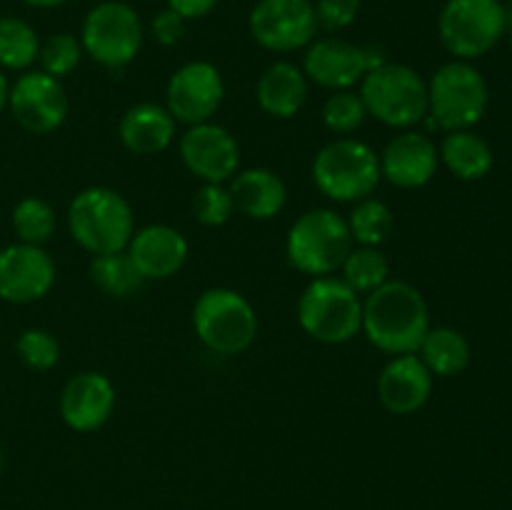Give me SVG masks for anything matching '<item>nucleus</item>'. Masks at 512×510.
Returning a JSON list of instances; mask_svg holds the SVG:
<instances>
[{"label": "nucleus", "instance_id": "f257e3e1", "mask_svg": "<svg viewBox=\"0 0 512 510\" xmlns=\"http://www.w3.org/2000/svg\"><path fill=\"white\" fill-rule=\"evenodd\" d=\"M430 310L425 295L408 280L390 278L363 300V333L388 355L418 353L428 335Z\"/></svg>", "mask_w": 512, "mask_h": 510}, {"label": "nucleus", "instance_id": "f03ea898", "mask_svg": "<svg viewBox=\"0 0 512 510\" xmlns=\"http://www.w3.org/2000/svg\"><path fill=\"white\" fill-rule=\"evenodd\" d=\"M70 238L90 255L120 253L135 233V215L123 193L105 185L85 188L68 205Z\"/></svg>", "mask_w": 512, "mask_h": 510}, {"label": "nucleus", "instance_id": "7ed1b4c3", "mask_svg": "<svg viewBox=\"0 0 512 510\" xmlns=\"http://www.w3.org/2000/svg\"><path fill=\"white\" fill-rule=\"evenodd\" d=\"M360 98L370 118L395 130H410L428 118V80L405 63L385 60L360 80Z\"/></svg>", "mask_w": 512, "mask_h": 510}, {"label": "nucleus", "instance_id": "20e7f679", "mask_svg": "<svg viewBox=\"0 0 512 510\" xmlns=\"http://www.w3.org/2000/svg\"><path fill=\"white\" fill-rule=\"evenodd\" d=\"M490 88L485 75L468 60L443 63L428 80L430 128L473 130L488 113Z\"/></svg>", "mask_w": 512, "mask_h": 510}, {"label": "nucleus", "instance_id": "39448f33", "mask_svg": "<svg viewBox=\"0 0 512 510\" xmlns=\"http://www.w3.org/2000/svg\"><path fill=\"white\" fill-rule=\"evenodd\" d=\"M298 323L308 338L343 345L363 328V300L335 275L313 278L298 298Z\"/></svg>", "mask_w": 512, "mask_h": 510}, {"label": "nucleus", "instance_id": "423d86ee", "mask_svg": "<svg viewBox=\"0 0 512 510\" xmlns=\"http://www.w3.org/2000/svg\"><path fill=\"white\" fill-rule=\"evenodd\" d=\"M380 160L368 143L358 138H335L318 150L313 160V183L335 203H358L378 190Z\"/></svg>", "mask_w": 512, "mask_h": 510}, {"label": "nucleus", "instance_id": "0eeeda50", "mask_svg": "<svg viewBox=\"0 0 512 510\" xmlns=\"http://www.w3.org/2000/svg\"><path fill=\"white\" fill-rule=\"evenodd\" d=\"M353 248L348 220L330 208L303 213L290 225L285 238V255L290 265L310 278L333 275Z\"/></svg>", "mask_w": 512, "mask_h": 510}, {"label": "nucleus", "instance_id": "6e6552de", "mask_svg": "<svg viewBox=\"0 0 512 510\" xmlns=\"http://www.w3.org/2000/svg\"><path fill=\"white\" fill-rule=\"evenodd\" d=\"M193 328L210 353L240 355L258 335V315L238 290L208 288L193 305Z\"/></svg>", "mask_w": 512, "mask_h": 510}, {"label": "nucleus", "instance_id": "1a4fd4ad", "mask_svg": "<svg viewBox=\"0 0 512 510\" xmlns=\"http://www.w3.org/2000/svg\"><path fill=\"white\" fill-rule=\"evenodd\" d=\"M143 40V20L138 10L123 0H103L90 8L80 28L83 53L110 70L133 63L143 48Z\"/></svg>", "mask_w": 512, "mask_h": 510}, {"label": "nucleus", "instance_id": "9d476101", "mask_svg": "<svg viewBox=\"0 0 512 510\" xmlns=\"http://www.w3.org/2000/svg\"><path fill=\"white\" fill-rule=\"evenodd\" d=\"M438 35L455 60L488 55L505 38L503 0H445L438 15Z\"/></svg>", "mask_w": 512, "mask_h": 510}, {"label": "nucleus", "instance_id": "9b49d317", "mask_svg": "<svg viewBox=\"0 0 512 510\" xmlns=\"http://www.w3.org/2000/svg\"><path fill=\"white\" fill-rule=\"evenodd\" d=\"M248 28L255 43L270 53L305 50L320 30L313 0H258Z\"/></svg>", "mask_w": 512, "mask_h": 510}, {"label": "nucleus", "instance_id": "f8f14e48", "mask_svg": "<svg viewBox=\"0 0 512 510\" xmlns=\"http://www.w3.org/2000/svg\"><path fill=\"white\" fill-rule=\"evenodd\" d=\"M225 100V80L208 60L185 63L165 85V108L175 123L198 125L213 120Z\"/></svg>", "mask_w": 512, "mask_h": 510}, {"label": "nucleus", "instance_id": "ddd939ff", "mask_svg": "<svg viewBox=\"0 0 512 510\" xmlns=\"http://www.w3.org/2000/svg\"><path fill=\"white\" fill-rule=\"evenodd\" d=\"M8 108L23 130L33 135H48L68 118V93L63 83L43 70H25L10 85Z\"/></svg>", "mask_w": 512, "mask_h": 510}, {"label": "nucleus", "instance_id": "4468645a", "mask_svg": "<svg viewBox=\"0 0 512 510\" xmlns=\"http://www.w3.org/2000/svg\"><path fill=\"white\" fill-rule=\"evenodd\" d=\"M180 160L203 183H228L240 170V145L235 135L223 125L198 123L188 125L180 135Z\"/></svg>", "mask_w": 512, "mask_h": 510}, {"label": "nucleus", "instance_id": "2eb2a0df", "mask_svg": "<svg viewBox=\"0 0 512 510\" xmlns=\"http://www.w3.org/2000/svg\"><path fill=\"white\" fill-rule=\"evenodd\" d=\"M55 285V263L43 245L13 243L0 250V300L28 305Z\"/></svg>", "mask_w": 512, "mask_h": 510}, {"label": "nucleus", "instance_id": "dca6fc26", "mask_svg": "<svg viewBox=\"0 0 512 510\" xmlns=\"http://www.w3.org/2000/svg\"><path fill=\"white\" fill-rule=\"evenodd\" d=\"M380 175L390 185L415 190L428 185L440 168L438 145L423 130H400L388 140L383 153H378Z\"/></svg>", "mask_w": 512, "mask_h": 510}, {"label": "nucleus", "instance_id": "f3484780", "mask_svg": "<svg viewBox=\"0 0 512 510\" xmlns=\"http://www.w3.org/2000/svg\"><path fill=\"white\" fill-rule=\"evenodd\" d=\"M303 73L305 78L313 80L320 88L335 90H353L368 73V55L365 45H355L350 40L328 35V38H315L305 48L303 55Z\"/></svg>", "mask_w": 512, "mask_h": 510}, {"label": "nucleus", "instance_id": "a211bd4d", "mask_svg": "<svg viewBox=\"0 0 512 510\" xmlns=\"http://www.w3.org/2000/svg\"><path fill=\"white\" fill-rule=\"evenodd\" d=\"M115 385L108 375L85 370L70 378L60 393V418L75 433H95L110 420L115 410Z\"/></svg>", "mask_w": 512, "mask_h": 510}, {"label": "nucleus", "instance_id": "6ab92c4d", "mask_svg": "<svg viewBox=\"0 0 512 510\" xmlns=\"http://www.w3.org/2000/svg\"><path fill=\"white\" fill-rule=\"evenodd\" d=\"M125 253L143 280H168L185 265L190 253L188 238L173 225L153 223L135 230Z\"/></svg>", "mask_w": 512, "mask_h": 510}, {"label": "nucleus", "instance_id": "aec40b11", "mask_svg": "<svg viewBox=\"0 0 512 510\" xmlns=\"http://www.w3.org/2000/svg\"><path fill=\"white\" fill-rule=\"evenodd\" d=\"M433 395V375L418 353L393 355L378 375V398L388 413L413 415Z\"/></svg>", "mask_w": 512, "mask_h": 510}, {"label": "nucleus", "instance_id": "412c9836", "mask_svg": "<svg viewBox=\"0 0 512 510\" xmlns=\"http://www.w3.org/2000/svg\"><path fill=\"white\" fill-rule=\"evenodd\" d=\"M255 98L265 115L290 120L303 110L305 100H308V78L300 65L290 63V60H275L258 78Z\"/></svg>", "mask_w": 512, "mask_h": 510}, {"label": "nucleus", "instance_id": "4be33fe9", "mask_svg": "<svg viewBox=\"0 0 512 510\" xmlns=\"http://www.w3.org/2000/svg\"><path fill=\"white\" fill-rule=\"evenodd\" d=\"M175 118L165 105L138 103L120 118L118 138L125 150L135 155H155L170 148L175 140Z\"/></svg>", "mask_w": 512, "mask_h": 510}, {"label": "nucleus", "instance_id": "5701e85b", "mask_svg": "<svg viewBox=\"0 0 512 510\" xmlns=\"http://www.w3.org/2000/svg\"><path fill=\"white\" fill-rule=\"evenodd\" d=\"M230 195L238 213L253 220H270L283 213L288 203V188L283 178L268 168L238 170L230 178Z\"/></svg>", "mask_w": 512, "mask_h": 510}, {"label": "nucleus", "instance_id": "b1692460", "mask_svg": "<svg viewBox=\"0 0 512 510\" xmlns=\"http://www.w3.org/2000/svg\"><path fill=\"white\" fill-rule=\"evenodd\" d=\"M438 155L440 163L465 183L483 180L495 165L493 148L475 130H450V133H445L443 143L438 145Z\"/></svg>", "mask_w": 512, "mask_h": 510}, {"label": "nucleus", "instance_id": "393cba45", "mask_svg": "<svg viewBox=\"0 0 512 510\" xmlns=\"http://www.w3.org/2000/svg\"><path fill=\"white\" fill-rule=\"evenodd\" d=\"M418 358L423 360L433 378H455L470 365L473 350L465 333L450 325H438V328H430L423 338Z\"/></svg>", "mask_w": 512, "mask_h": 510}, {"label": "nucleus", "instance_id": "a878e982", "mask_svg": "<svg viewBox=\"0 0 512 510\" xmlns=\"http://www.w3.org/2000/svg\"><path fill=\"white\" fill-rule=\"evenodd\" d=\"M340 280L358 295L373 293L390 280V260L375 245H355L340 265Z\"/></svg>", "mask_w": 512, "mask_h": 510}, {"label": "nucleus", "instance_id": "bb28decb", "mask_svg": "<svg viewBox=\"0 0 512 510\" xmlns=\"http://www.w3.org/2000/svg\"><path fill=\"white\" fill-rule=\"evenodd\" d=\"M40 53V38L30 23L15 15L0 18V68L25 73L35 65Z\"/></svg>", "mask_w": 512, "mask_h": 510}, {"label": "nucleus", "instance_id": "cd10ccee", "mask_svg": "<svg viewBox=\"0 0 512 510\" xmlns=\"http://www.w3.org/2000/svg\"><path fill=\"white\" fill-rule=\"evenodd\" d=\"M90 278L105 295H113V298H128V295H133L143 285V275L138 273V268H135L125 250L93 255V260H90Z\"/></svg>", "mask_w": 512, "mask_h": 510}, {"label": "nucleus", "instance_id": "c85d7f7f", "mask_svg": "<svg viewBox=\"0 0 512 510\" xmlns=\"http://www.w3.org/2000/svg\"><path fill=\"white\" fill-rule=\"evenodd\" d=\"M348 228L350 235H353V243L358 245H380L390 238L395 228V215L393 210L388 208V203L378 198H363L355 203L353 213L348 215Z\"/></svg>", "mask_w": 512, "mask_h": 510}, {"label": "nucleus", "instance_id": "c756f323", "mask_svg": "<svg viewBox=\"0 0 512 510\" xmlns=\"http://www.w3.org/2000/svg\"><path fill=\"white\" fill-rule=\"evenodd\" d=\"M10 223H13V230L20 243L43 245L53 238L58 218H55V210L48 200L28 195V198L15 203Z\"/></svg>", "mask_w": 512, "mask_h": 510}, {"label": "nucleus", "instance_id": "7c9ffc66", "mask_svg": "<svg viewBox=\"0 0 512 510\" xmlns=\"http://www.w3.org/2000/svg\"><path fill=\"white\" fill-rule=\"evenodd\" d=\"M368 118V110H365L363 98H360L358 90H335L323 105V123L330 133L345 135L355 133L360 125Z\"/></svg>", "mask_w": 512, "mask_h": 510}, {"label": "nucleus", "instance_id": "2f4dec72", "mask_svg": "<svg viewBox=\"0 0 512 510\" xmlns=\"http://www.w3.org/2000/svg\"><path fill=\"white\" fill-rule=\"evenodd\" d=\"M80 58H83V45H80V38L70 33H55L40 43V70L58 80L73 73L80 65Z\"/></svg>", "mask_w": 512, "mask_h": 510}, {"label": "nucleus", "instance_id": "473e14b6", "mask_svg": "<svg viewBox=\"0 0 512 510\" xmlns=\"http://www.w3.org/2000/svg\"><path fill=\"white\" fill-rule=\"evenodd\" d=\"M15 353L23 360L25 368L45 373V370L58 365L60 343L55 340L53 333H48V330L28 328L18 335V340H15Z\"/></svg>", "mask_w": 512, "mask_h": 510}, {"label": "nucleus", "instance_id": "72a5a7b5", "mask_svg": "<svg viewBox=\"0 0 512 510\" xmlns=\"http://www.w3.org/2000/svg\"><path fill=\"white\" fill-rule=\"evenodd\" d=\"M195 220L205 228H220L228 223L235 213L233 195L225 183H203L193 198Z\"/></svg>", "mask_w": 512, "mask_h": 510}, {"label": "nucleus", "instance_id": "f704fd0d", "mask_svg": "<svg viewBox=\"0 0 512 510\" xmlns=\"http://www.w3.org/2000/svg\"><path fill=\"white\" fill-rule=\"evenodd\" d=\"M313 5L318 28L330 35L343 33L360 15V0H315Z\"/></svg>", "mask_w": 512, "mask_h": 510}, {"label": "nucleus", "instance_id": "c9c22d12", "mask_svg": "<svg viewBox=\"0 0 512 510\" xmlns=\"http://www.w3.org/2000/svg\"><path fill=\"white\" fill-rule=\"evenodd\" d=\"M185 23H188V20H185L183 15L165 8L160 10L153 18V23H150V35H153L155 43L163 45V48H173V45H178L180 40H183Z\"/></svg>", "mask_w": 512, "mask_h": 510}, {"label": "nucleus", "instance_id": "e433bc0d", "mask_svg": "<svg viewBox=\"0 0 512 510\" xmlns=\"http://www.w3.org/2000/svg\"><path fill=\"white\" fill-rule=\"evenodd\" d=\"M220 0H168V8L183 15L185 20H198L205 18L210 10H215Z\"/></svg>", "mask_w": 512, "mask_h": 510}, {"label": "nucleus", "instance_id": "4c0bfd02", "mask_svg": "<svg viewBox=\"0 0 512 510\" xmlns=\"http://www.w3.org/2000/svg\"><path fill=\"white\" fill-rule=\"evenodd\" d=\"M8 98H10V83L8 78H5L3 68H0V113L8 108Z\"/></svg>", "mask_w": 512, "mask_h": 510}, {"label": "nucleus", "instance_id": "58836bf2", "mask_svg": "<svg viewBox=\"0 0 512 510\" xmlns=\"http://www.w3.org/2000/svg\"><path fill=\"white\" fill-rule=\"evenodd\" d=\"M20 3L30 5V8H38V10H50V8H58V5L68 3V0H20Z\"/></svg>", "mask_w": 512, "mask_h": 510}, {"label": "nucleus", "instance_id": "ea45409f", "mask_svg": "<svg viewBox=\"0 0 512 510\" xmlns=\"http://www.w3.org/2000/svg\"><path fill=\"white\" fill-rule=\"evenodd\" d=\"M505 35H508V40L512 43V0L505 3Z\"/></svg>", "mask_w": 512, "mask_h": 510}, {"label": "nucleus", "instance_id": "a19ab883", "mask_svg": "<svg viewBox=\"0 0 512 510\" xmlns=\"http://www.w3.org/2000/svg\"><path fill=\"white\" fill-rule=\"evenodd\" d=\"M0 473H3V448H0Z\"/></svg>", "mask_w": 512, "mask_h": 510}]
</instances>
